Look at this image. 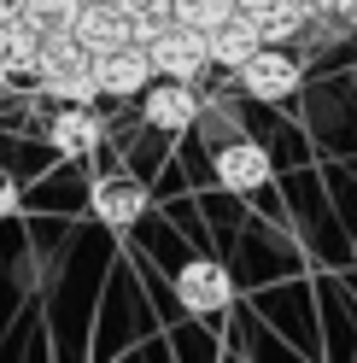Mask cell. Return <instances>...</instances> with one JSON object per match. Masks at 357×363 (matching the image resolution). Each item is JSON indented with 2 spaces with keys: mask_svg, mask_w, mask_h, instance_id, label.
<instances>
[{
  "mask_svg": "<svg viewBox=\"0 0 357 363\" xmlns=\"http://www.w3.org/2000/svg\"><path fill=\"white\" fill-rule=\"evenodd\" d=\"M240 94L246 100H264V106H276V100H293L299 94V82H305V71H299V59L287 53V48H276V41H264V48L240 65Z\"/></svg>",
  "mask_w": 357,
  "mask_h": 363,
  "instance_id": "obj_1",
  "label": "cell"
},
{
  "mask_svg": "<svg viewBox=\"0 0 357 363\" xmlns=\"http://www.w3.org/2000/svg\"><path fill=\"white\" fill-rule=\"evenodd\" d=\"M141 118L159 129V135H188L199 118H205V106H199L193 82H182V77H152V82L141 88Z\"/></svg>",
  "mask_w": 357,
  "mask_h": 363,
  "instance_id": "obj_2",
  "label": "cell"
},
{
  "mask_svg": "<svg viewBox=\"0 0 357 363\" xmlns=\"http://www.w3.org/2000/svg\"><path fill=\"white\" fill-rule=\"evenodd\" d=\"M147 59L159 77H182V82H199L211 65V35H199L188 24H164L159 35L147 41Z\"/></svg>",
  "mask_w": 357,
  "mask_h": 363,
  "instance_id": "obj_3",
  "label": "cell"
},
{
  "mask_svg": "<svg viewBox=\"0 0 357 363\" xmlns=\"http://www.w3.org/2000/svg\"><path fill=\"white\" fill-rule=\"evenodd\" d=\"M88 71H94V82H100V100H141V88L159 77V71H152V59H147V48H135V41L94 53V59H88Z\"/></svg>",
  "mask_w": 357,
  "mask_h": 363,
  "instance_id": "obj_4",
  "label": "cell"
},
{
  "mask_svg": "<svg viewBox=\"0 0 357 363\" xmlns=\"http://www.w3.org/2000/svg\"><path fill=\"white\" fill-rule=\"evenodd\" d=\"M176 299H182L188 316H217L234 305V281L229 269L211 264V258H188L182 269H176Z\"/></svg>",
  "mask_w": 357,
  "mask_h": 363,
  "instance_id": "obj_5",
  "label": "cell"
},
{
  "mask_svg": "<svg viewBox=\"0 0 357 363\" xmlns=\"http://www.w3.org/2000/svg\"><path fill=\"white\" fill-rule=\"evenodd\" d=\"M88 217H94L100 229H135L147 217V188L135 176H100L94 188H88Z\"/></svg>",
  "mask_w": 357,
  "mask_h": 363,
  "instance_id": "obj_6",
  "label": "cell"
},
{
  "mask_svg": "<svg viewBox=\"0 0 357 363\" xmlns=\"http://www.w3.org/2000/svg\"><path fill=\"white\" fill-rule=\"evenodd\" d=\"M100 141H106V123L94 106H59V118L47 123V147L59 158H88Z\"/></svg>",
  "mask_w": 357,
  "mask_h": 363,
  "instance_id": "obj_7",
  "label": "cell"
},
{
  "mask_svg": "<svg viewBox=\"0 0 357 363\" xmlns=\"http://www.w3.org/2000/svg\"><path fill=\"white\" fill-rule=\"evenodd\" d=\"M217 182L234 194H258L270 182V152L258 141H222L217 147Z\"/></svg>",
  "mask_w": 357,
  "mask_h": 363,
  "instance_id": "obj_8",
  "label": "cell"
},
{
  "mask_svg": "<svg viewBox=\"0 0 357 363\" xmlns=\"http://www.w3.org/2000/svg\"><path fill=\"white\" fill-rule=\"evenodd\" d=\"M76 41L88 53H106V48H123V41H135V24L111 6V0H82V12H76Z\"/></svg>",
  "mask_w": 357,
  "mask_h": 363,
  "instance_id": "obj_9",
  "label": "cell"
},
{
  "mask_svg": "<svg viewBox=\"0 0 357 363\" xmlns=\"http://www.w3.org/2000/svg\"><path fill=\"white\" fill-rule=\"evenodd\" d=\"M258 48H264V35H258V18L252 12H234L229 24L211 30V65H222V71H240Z\"/></svg>",
  "mask_w": 357,
  "mask_h": 363,
  "instance_id": "obj_10",
  "label": "cell"
},
{
  "mask_svg": "<svg viewBox=\"0 0 357 363\" xmlns=\"http://www.w3.org/2000/svg\"><path fill=\"white\" fill-rule=\"evenodd\" d=\"M88 53L76 30H53V35H41V53H35V82H47V77H64V71H88Z\"/></svg>",
  "mask_w": 357,
  "mask_h": 363,
  "instance_id": "obj_11",
  "label": "cell"
},
{
  "mask_svg": "<svg viewBox=\"0 0 357 363\" xmlns=\"http://www.w3.org/2000/svg\"><path fill=\"white\" fill-rule=\"evenodd\" d=\"M252 18H258V35L281 48V41L305 35V24H310V6H305V0H270V6H264V12H252Z\"/></svg>",
  "mask_w": 357,
  "mask_h": 363,
  "instance_id": "obj_12",
  "label": "cell"
},
{
  "mask_svg": "<svg viewBox=\"0 0 357 363\" xmlns=\"http://www.w3.org/2000/svg\"><path fill=\"white\" fill-rule=\"evenodd\" d=\"M234 12H240L234 0H176V24H188L199 35H211L217 24H229Z\"/></svg>",
  "mask_w": 357,
  "mask_h": 363,
  "instance_id": "obj_13",
  "label": "cell"
},
{
  "mask_svg": "<svg viewBox=\"0 0 357 363\" xmlns=\"http://www.w3.org/2000/svg\"><path fill=\"white\" fill-rule=\"evenodd\" d=\"M41 94L59 100V106H94L100 100V82H94V71H64V77L41 82Z\"/></svg>",
  "mask_w": 357,
  "mask_h": 363,
  "instance_id": "obj_14",
  "label": "cell"
},
{
  "mask_svg": "<svg viewBox=\"0 0 357 363\" xmlns=\"http://www.w3.org/2000/svg\"><path fill=\"white\" fill-rule=\"evenodd\" d=\"M76 12H82V0H24V24L41 30V35L71 30V24H76Z\"/></svg>",
  "mask_w": 357,
  "mask_h": 363,
  "instance_id": "obj_15",
  "label": "cell"
},
{
  "mask_svg": "<svg viewBox=\"0 0 357 363\" xmlns=\"http://www.w3.org/2000/svg\"><path fill=\"white\" fill-rule=\"evenodd\" d=\"M12 211H18V182H12L6 170H0V223H6Z\"/></svg>",
  "mask_w": 357,
  "mask_h": 363,
  "instance_id": "obj_16",
  "label": "cell"
},
{
  "mask_svg": "<svg viewBox=\"0 0 357 363\" xmlns=\"http://www.w3.org/2000/svg\"><path fill=\"white\" fill-rule=\"evenodd\" d=\"M0 24H24V0H0Z\"/></svg>",
  "mask_w": 357,
  "mask_h": 363,
  "instance_id": "obj_17",
  "label": "cell"
},
{
  "mask_svg": "<svg viewBox=\"0 0 357 363\" xmlns=\"http://www.w3.org/2000/svg\"><path fill=\"white\" fill-rule=\"evenodd\" d=\"M334 12H340L346 30H357V0H334Z\"/></svg>",
  "mask_w": 357,
  "mask_h": 363,
  "instance_id": "obj_18",
  "label": "cell"
},
{
  "mask_svg": "<svg viewBox=\"0 0 357 363\" xmlns=\"http://www.w3.org/2000/svg\"><path fill=\"white\" fill-rule=\"evenodd\" d=\"M234 6H240V12H264V6H270V0H234Z\"/></svg>",
  "mask_w": 357,
  "mask_h": 363,
  "instance_id": "obj_19",
  "label": "cell"
},
{
  "mask_svg": "<svg viewBox=\"0 0 357 363\" xmlns=\"http://www.w3.org/2000/svg\"><path fill=\"white\" fill-rule=\"evenodd\" d=\"M6 41H12V24H0V65H6Z\"/></svg>",
  "mask_w": 357,
  "mask_h": 363,
  "instance_id": "obj_20",
  "label": "cell"
},
{
  "mask_svg": "<svg viewBox=\"0 0 357 363\" xmlns=\"http://www.w3.org/2000/svg\"><path fill=\"white\" fill-rule=\"evenodd\" d=\"M305 6H310V12H334V0H305Z\"/></svg>",
  "mask_w": 357,
  "mask_h": 363,
  "instance_id": "obj_21",
  "label": "cell"
},
{
  "mask_svg": "<svg viewBox=\"0 0 357 363\" xmlns=\"http://www.w3.org/2000/svg\"><path fill=\"white\" fill-rule=\"evenodd\" d=\"M0 118H6V94H0Z\"/></svg>",
  "mask_w": 357,
  "mask_h": 363,
  "instance_id": "obj_22",
  "label": "cell"
},
{
  "mask_svg": "<svg viewBox=\"0 0 357 363\" xmlns=\"http://www.w3.org/2000/svg\"><path fill=\"white\" fill-rule=\"evenodd\" d=\"M351 258H357V240H351Z\"/></svg>",
  "mask_w": 357,
  "mask_h": 363,
  "instance_id": "obj_23",
  "label": "cell"
}]
</instances>
